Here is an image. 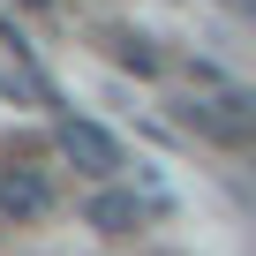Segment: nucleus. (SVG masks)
<instances>
[{"label":"nucleus","mask_w":256,"mask_h":256,"mask_svg":"<svg viewBox=\"0 0 256 256\" xmlns=\"http://www.w3.org/2000/svg\"><path fill=\"white\" fill-rule=\"evenodd\" d=\"M174 113H181V128H196V136H211V144H248L256 136V90L218 83L204 68H196V83H188V98Z\"/></svg>","instance_id":"f257e3e1"},{"label":"nucleus","mask_w":256,"mask_h":256,"mask_svg":"<svg viewBox=\"0 0 256 256\" xmlns=\"http://www.w3.org/2000/svg\"><path fill=\"white\" fill-rule=\"evenodd\" d=\"M53 144H60V158H68L76 174H90V181H113V174H120V144L106 136L98 120H60Z\"/></svg>","instance_id":"f03ea898"},{"label":"nucleus","mask_w":256,"mask_h":256,"mask_svg":"<svg viewBox=\"0 0 256 256\" xmlns=\"http://www.w3.org/2000/svg\"><path fill=\"white\" fill-rule=\"evenodd\" d=\"M0 211H8V218H46L53 211V181L38 166H8V174H0Z\"/></svg>","instance_id":"7ed1b4c3"},{"label":"nucleus","mask_w":256,"mask_h":256,"mask_svg":"<svg viewBox=\"0 0 256 256\" xmlns=\"http://www.w3.org/2000/svg\"><path fill=\"white\" fill-rule=\"evenodd\" d=\"M83 218H90L98 234H136V226L151 218V204H144L136 188H98V196L83 204Z\"/></svg>","instance_id":"20e7f679"},{"label":"nucleus","mask_w":256,"mask_h":256,"mask_svg":"<svg viewBox=\"0 0 256 256\" xmlns=\"http://www.w3.org/2000/svg\"><path fill=\"white\" fill-rule=\"evenodd\" d=\"M113 60L136 68V76H158V53H151V38H136V30H113Z\"/></svg>","instance_id":"39448f33"},{"label":"nucleus","mask_w":256,"mask_h":256,"mask_svg":"<svg viewBox=\"0 0 256 256\" xmlns=\"http://www.w3.org/2000/svg\"><path fill=\"white\" fill-rule=\"evenodd\" d=\"M241 16H248V23H256V0H241Z\"/></svg>","instance_id":"423d86ee"}]
</instances>
